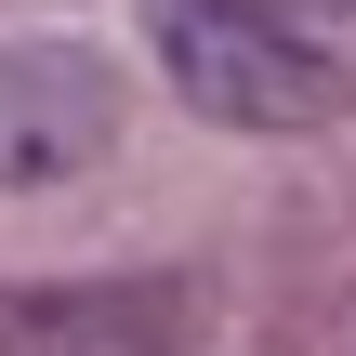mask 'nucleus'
Returning a JSON list of instances; mask_svg holds the SVG:
<instances>
[{"mask_svg": "<svg viewBox=\"0 0 356 356\" xmlns=\"http://www.w3.org/2000/svg\"><path fill=\"white\" fill-rule=\"evenodd\" d=\"M145 40H159L172 92L225 132H330L343 119L330 40H304L277 0H145Z\"/></svg>", "mask_w": 356, "mask_h": 356, "instance_id": "obj_1", "label": "nucleus"}, {"mask_svg": "<svg viewBox=\"0 0 356 356\" xmlns=\"http://www.w3.org/2000/svg\"><path fill=\"white\" fill-rule=\"evenodd\" d=\"M119 145V79L79 40H0V185H66Z\"/></svg>", "mask_w": 356, "mask_h": 356, "instance_id": "obj_2", "label": "nucleus"}, {"mask_svg": "<svg viewBox=\"0 0 356 356\" xmlns=\"http://www.w3.org/2000/svg\"><path fill=\"white\" fill-rule=\"evenodd\" d=\"M198 291L185 277H40L0 291V356H185Z\"/></svg>", "mask_w": 356, "mask_h": 356, "instance_id": "obj_3", "label": "nucleus"}]
</instances>
